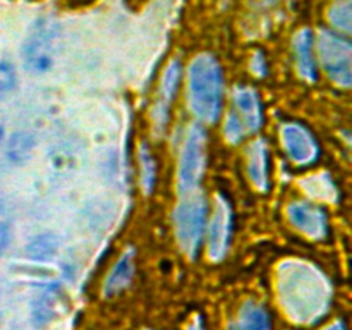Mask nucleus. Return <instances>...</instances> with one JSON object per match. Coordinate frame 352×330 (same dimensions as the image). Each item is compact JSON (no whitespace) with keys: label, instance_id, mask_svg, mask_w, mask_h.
<instances>
[{"label":"nucleus","instance_id":"obj_1","mask_svg":"<svg viewBox=\"0 0 352 330\" xmlns=\"http://www.w3.org/2000/svg\"><path fill=\"white\" fill-rule=\"evenodd\" d=\"M280 306L296 323L311 325L325 316L332 287L322 272L306 261H285L277 274Z\"/></svg>","mask_w":352,"mask_h":330},{"label":"nucleus","instance_id":"obj_2","mask_svg":"<svg viewBox=\"0 0 352 330\" xmlns=\"http://www.w3.org/2000/svg\"><path fill=\"white\" fill-rule=\"evenodd\" d=\"M189 109L199 122L219 120L223 102V74L219 60L210 54H199L188 69Z\"/></svg>","mask_w":352,"mask_h":330},{"label":"nucleus","instance_id":"obj_3","mask_svg":"<svg viewBox=\"0 0 352 330\" xmlns=\"http://www.w3.org/2000/svg\"><path fill=\"white\" fill-rule=\"evenodd\" d=\"M184 198L174 212L175 236L186 256L195 260L201 248L206 222V201L198 191L182 195Z\"/></svg>","mask_w":352,"mask_h":330},{"label":"nucleus","instance_id":"obj_4","mask_svg":"<svg viewBox=\"0 0 352 330\" xmlns=\"http://www.w3.org/2000/svg\"><path fill=\"white\" fill-rule=\"evenodd\" d=\"M206 138L205 129L199 124H192L188 129L182 143L179 158L177 188L181 195L196 191L201 184L206 162Z\"/></svg>","mask_w":352,"mask_h":330},{"label":"nucleus","instance_id":"obj_5","mask_svg":"<svg viewBox=\"0 0 352 330\" xmlns=\"http://www.w3.org/2000/svg\"><path fill=\"white\" fill-rule=\"evenodd\" d=\"M57 26L48 17L36 21L23 45L24 65L33 74H43L54 65L57 47Z\"/></svg>","mask_w":352,"mask_h":330},{"label":"nucleus","instance_id":"obj_6","mask_svg":"<svg viewBox=\"0 0 352 330\" xmlns=\"http://www.w3.org/2000/svg\"><path fill=\"white\" fill-rule=\"evenodd\" d=\"M318 54L329 78L336 85L349 88L352 82V47L349 41L330 31H322L318 38Z\"/></svg>","mask_w":352,"mask_h":330},{"label":"nucleus","instance_id":"obj_7","mask_svg":"<svg viewBox=\"0 0 352 330\" xmlns=\"http://www.w3.org/2000/svg\"><path fill=\"white\" fill-rule=\"evenodd\" d=\"M232 241V206L223 195L215 199L212 222L208 227V258L222 261L227 256Z\"/></svg>","mask_w":352,"mask_h":330},{"label":"nucleus","instance_id":"obj_8","mask_svg":"<svg viewBox=\"0 0 352 330\" xmlns=\"http://www.w3.org/2000/svg\"><path fill=\"white\" fill-rule=\"evenodd\" d=\"M280 140L287 151L289 158L296 165H311L320 157V144L316 138L309 129H306L302 124L287 122L280 129Z\"/></svg>","mask_w":352,"mask_h":330},{"label":"nucleus","instance_id":"obj_9","mask_svg":"<svg viewBox=\"0 0 352 330\" xmlns=\"http://www.w3.org/2000/svg\"><path fill=\"white\" fill-rule=\"evenodd\" d=\"M289 222L311 239H323L329 232L325 210L308 201H292L287 206Z\"/></svg>","mask_w":352,"mask_h":330},{"label":"nucleus","instance_id":"obj_10","mask_svg":"<svg viewBox=\"0 0 352 330\" xmlns=\"http://www.w3.org/2000/svg\"><path fill=\"white\" fill-rule=\"evenodd\" d=\"M234 98V113L239 117L243 126L246 127V133L258 131L263 124V110H261V102L258 98V93L254 89L246 88V86H237L232 93Z\"/></svg>","mask_w":352,"mask_h":330},{"label":"nucleus","instance_id":"obj_11","mask_svg":"<svg viewBox=\"0 0 352 330\" xmlns=\"http://www.w3.org/2000/svg\"><path fill=\"white\" fill-rule=\"evenodd\" d=\"M179 79H181V64H179V60H172L167 65V69H165L164 76H162L160 89H158V102L153 109L155 129L162 131L165 127L168 116V107H170L172 100L175 98Z\"/></svg>","mask_w":352,"mask_h":330},{"label":"nucleus","instance_id":"obj_12","mask_svg":"<svg viewBox=\"0 0 352 330\" xmlns=\"http://www.w3.org/2000/svg\"><path fill=\"white\" fill-rule=\"evenodd\" d=\"M248 174L251 182L261 192L268 191L270 188V177H268V148L263 140H254L248 146Z\"/></svg>","mask_w":352,"mask_h":330},{"label":"nucleus","instance_id":"obj_13","mask_svg":"<svg viewBox=\"0 0 352 330\" xmlns=\"http://www.w3.org/2000/svg\"><path fill=\"white\" fill-rule=\"evenodd\" d=\"M134 277V250H127L122 256L117 260L112 270L107 275L103 282V296L112 298V296L122 292L127 285L133 282Z\"/></svg>","mask_w":352,"mask_h":330},{"label":"nucleus","instance_id":"obj_14","mask_svg":"<svg viewBox=\"0 0 352 330\" xmlns=\"http://www.w3.org/2000/svg\"><path fill=\"white\" fill-rule=\"evenodd\" d=\"M294 52L298 71L302 79L308 82H315L318 78L315 64V54H313V33L309 30H301L294 38Z\"/></svg>","mask_w":352,"mask_h":330},{"label":"nucleus","instance_id":"obj_15","mask_svg":"<svg viewBox=\"0 0 352 330\" xmlns=\"http://www.w3.org/2000/svg\"><path fill=\"white\" fill-rule=\"evenodd\" d=\"M232 330H272L270 313L256 301H246L237 311Z\"/></svg>","mask_w":352,"mask_h":330},{"label":"nucleus","instance_id":"obj_16","mask_svg":"<svg viewBox=\"0 0 352 330\" xmlns=\"http://www.w3.org/2000/svg\"><path fill=\"white\" fill-rule=\"evenodd\" d=\"M58 302H62V296L57 291V287H52L47 292H43L40 299L34 302V322H48L52 316H55Z\"/></svg>","mask_w":352,"mask_h":330},{"label":"nucleus","instance_id":"obj_17","mask_svg":"<svg viewBox=\"0 0 352 330\" xmlns=\"http://www.w3.org/2000/svg\"><path fill=\"white\" fill-rule=\"evenodd\" d=\"M140 164H141V186L146 195H150L157 182V165L146 144H141L140 148Z\"/></svg>","mask_w":352,"mask_h":330},{"label":"nucleus","instance_id":"obj_18","mask_svg":"<svg viewBox=\"0 0 352 330\" xmlns=\"http://www.w3.org/2000/svg\"><path fill=\"white\" fill-rule=\"evenodd\" d=\"M329 19L337 30L351 31V0H337L330 7Z\"/></svg>","mask_w":352,"mask_h":330},{"label":"nucleus","instance_id":"obj_19","mask_svg":"<svg viewBox=\"0 0 352 330\" xmlns=\"http://www.w3.org/2000/svg\"><path fill=\"white\" fill-rule=\"evenodd\" d=\"M57 251V239H54L52 236L40 237V239L34 241L30 246V254L34 260H47L52 258Z\"/></svg>","mask_w":352,"mask_h":330},{"label":"nucleus","instance_id":"obj_20","mask_svg":"<svg viewBox=\"0 0 352 330\" xmlns=\"http://www.w3.org/2000/svg\"><path fill=\"white\" fill-rule=\"evenodd\" d=\"M223 133H226V138L229 143H239L243 140V136L246 134V127L243 126V122L239 120V117L234 112H230L227 116L226 126H223Z\"/></svg>","mask_w":352,"mask_h":330},{"label":"nucleus","instance_id":"obj_21","mask_svg":"<svg viewBox=\"0 0 352 330\" xmlns=\"http://www.w3.org/2000/svg\"><path fill=\"white\" fill-rule=\"evenodd\" d=\"M16 82L17 76L12 65L7 62H0V95L12 91L16 88Z\"/></svg>","mask_w":352,"mask_h":330},{"label":"nucleus","instance_id":"obj_22","mask_svg":"<svg viewBox=\"0 0 352 330\" xmlns=\"http://www.w3.org/2000/svg\"><path fill=\"white\" fill-rule=\"evenodd\" d=\"M251 67H253L254 74H258V76H265L268 72L267 60H265V57L261 54H254L253 64H251Z\"/></svg>","mask_w":352,"mask_h":330},{"label":"nucleus","instance_id":"obj_23","mask_svg":"<svg viewBox=\"0 0 352 330\" xmlns=\"http://www.w3.org/2000/svg\"><path fill=\"white\" fill-rule=\"evenodd\" d=\"M7 239H9V227H7L6 220L0 217V253H2L3 248H6Z\"/></svg>","mask_w":352,"mask_h":330},{"label":"nucleus","instance_id":"obj_24","mask_svg":"<svg viewBox=\"0 0 352 330\" xmlns=\"http://www.w3.org/2000/svg\"><path fill=\"white\" fill-rule=\"evenodd\" d=\"M186 330H206L205 322H203L201 316H199V315H195V318H192L191 322H189L188 329H186Z\"/></svg>","mask_w":352,"mask_h":330},{"label":"nucleus","instance_id":"obj_25","mask_svg":"<svg viewBox=\"0 0 352 330\" xmlns=\"http://www.w3.org/2000/svg\"><path fill=\"white\" fill-rule=\"evenodd\" d=\"M323 330H347V325L344 320H336V322L330 323V325L325 327Z\"/></svg>","mask_w":352,"mask_h":330},{"label":"nucleus","instance_id":"obj_26","mask_svg":"<svg viewBox=\"0 0 352 330\" xmlns=\"http://www.w3.org/2000/svg\"><path fill=\"white\" fill-rule=\"evenodd\" d=\"M2 136H3V129H2V126H0V141H2Z\"/></svg>","mask_w":352,"mask_h":330},{"label":"nucleus","instance_id":"obj_27","mask_svg":"<svg viewBox=\"0 0 352 330\" xmlns=\"http://www.w3.org/2000/svg\"><path fill=\"white\" fill-rule=\"evenodd\" d=\"M144 330H150V329H144Z\"/></svg>","mask_w":352,"mask_h":330}]
</instances>
